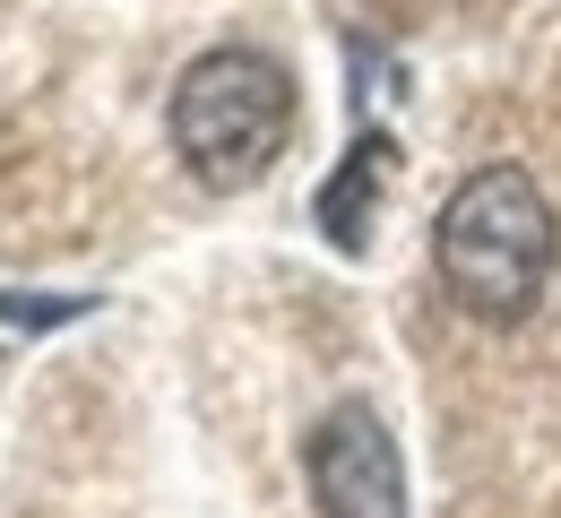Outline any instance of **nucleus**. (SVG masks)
I'll return each instance as SVG.
<instances>
[{"mask_svg":"<svg viewBox=\"0 0 561 518\" xmlns=\"http://www.w3.org/2000/svg\"><path fill=\"white\" fill-rule=\"evenodd\" d=\"M553 208L518 164H484L449 191V208L432 225V260L458 311L476 320H527L545 277H553Z\"/></svg>","mask_w":561,"mask_h":518,"instance_id":"1","label":"nucleus"},{"mask_svg":"<svg viewBox=\"0 0 561 518\" xmlns=\"http://www.w3.org/2000/svg\"><path fill=\"white\" fill-rule=\"evenodd\" d=\"M294 139V78L268 53H199L173 87V148L208 191H251Z\"/></svg>","mask_w":561,"mask_h":518,"instance_id":"2","label":"nucleus"},{"mask_svg":"<svg viewBox=\"0 0 561 518\" xmlns=\"http://www.w3.org/2000/svg\"><path fill=\"white\" fill-rule=\"evenodd\" d=\"M311 493L320 518H407V458L371 406H337L311 433Z\"/></svg>","mask_w":561,"mask_h":518,"instance_id":"3","label":"nucleus"},{"mask_svg":"<svg viewBox=\"0 0 561 518\" xmlns=\"http://www.w3.org/2000/svg\"><path fill=\"white\" fill-rule=\"evenodd\" d=\"M389 164H398V148L371 130V139H354L346 164L320 182V208H311V217H320V233H329L346 260L371 251V208H380V191H389Z\"/></svg>","mask_w":561,"mask_h":518,"instance_id":"4","label":"nucleus"}]
</instances>
